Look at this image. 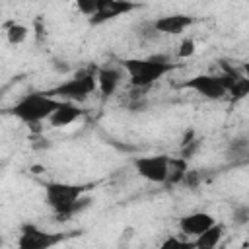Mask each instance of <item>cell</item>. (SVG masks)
<instances>
[{
	"instance_id": "obj_12",
	"label": "cell",
	"mask_w": 249,
	"mask_h": 249,
	"mask_svg": "<svg viewBox=\"0 0 249 249\" xmlns=\"http://www.w3.org/2000/svg\"><path fill=\"white\" fill-rule=\"evenodd\" d=\"M84 115V109L78 107V103H70V101H60V105L54 109V113L49 117L51 126L60 128V126H68L74 121H78Z\"/></svg>"
},
{
	"instance_id": "obj_13",
	"label": "cell",
	"mask_w": 249,
	"mask_h": 249,
	"mask_svg": "<svg viewBox=\"0 0 249 249\" xmlns=\"http://www.w3.org/2000/svg\"><path fill=\"white\" fill-rule=\"evenodd\" d=\"M222 237H224V226L214 224L206 231H202L198 237H195L193 243H195V249H216V245L220 243Z\"/></svg>"
},
{
	"instance_id": "obj_11",
	"label": "cell",
	"mask_w": 249,
	"mask_h": 249,
	"mask_svg": "<svg viewBox=\"0 0 249 249\" xmlns=\"http://www.w3.org/2000/svg\"><path fill=\"white\" fill-rule=\"evenodd\" d=\"M124 74L121 68H115V66H103V68H97L95 72V82H97V88L101 91L103 97H109L117 91V88L121 86Z\"/></svg>"
},
{
	"instance_id": "obj_6",
	"label": "cell",
	"mask_w": 249,
	"mask_h": 249,
	"mask_svg": "<svg viewBox=\"0 0 249 249\" xmlns=\"http://www.w3.org/2000/svg\"><path fill=\"white\" fill-rule=\"evenodd\" d=\"M183 89H191L206 99H222L228 95L226 84L220 74H196L181 84Z\"/></svg>"
},
{
	"instance_id": "obj_16",
	"label": "cell",
	"mask_w": 249,
	"mask_h": 249,
	"mask_svg": "<svg viewBox=\"0 0 249 249\" xmlns=\"http://www.w3.org/2000/svg\"><path fill=\"white\" fill-rule=\"evenodd\" d=\"M158 249H195V243L181 237H167L158 245Z\"/></svg>"
},
{
	"instance_id": "obj_14",
	"label": "cell",
	"mask_w": 249,
	"mask_h": 249,
	"mask_svg": "<svg viewBox=\"0 0 249 249\" xmlns=\"http://www.w3.org/2000/svg\"><path fill=\"white\" fill-rule=\"evenodd\" d=\"M29 35V29L23 23H10L6 29V39L10 45H21Z\"/></svg>"
},
{
	"instance_id": "obj_3",
	"label": "cell",
	"mask_w": 249,
	"mask_h": 249,
	"mask_svg": "<svg viewBox=\"0 0 249 249\" xmlns=\"http://www.w3.org/2000/svg\"><path fill=\"white\" fill-rule=\"evenodd\" d=\"M58 105H60V101L47 95L45 91H33V93H27L25 97H21L10 109V115H14L16 119H19L21 123L31 126V124H39L41 121L49 119Z\"/></svg>"
},
{
	"instance_id": "obj_18",
	"label": "cell",
	"mask_w": 249,
	"mask_h": 249,
	"mask_svg": "<svg viewBox=\"0 0 249 249\" xmlns=\"http://www.w3.org/2000/svg\"><path fill=\"white\" fill-rule=\"evenodd\" d=\"M195 51H196V43H195L193 39H183V41H181V45H179V56H181V58L193 56Z\"/></svg>"
},
{
	"instance_id": "obj_7",
	"label": "cell",
	"mask_w": 249,
	"mask_h": 249,
	"mask_svg": "<svg viewBox=\"0 0 249 249\" xmlns=\"http://www.w3.org/2000/svg\"><path fill=\"white\" fill-rule=\"evenodd\" d=\"M134 167L140 177L150 183H167L169 177V158L160 156H142L134 160Z\"/></svg>"
},
{
	"instance_id": "obj_8",
	"label": "cell",
	"mask_w": 249,
	"mask_h": 249,
	"mask_svg": "<svg viewBox=\"0 0 249 249\" xmlns=\"http://www.w3.org/2000/svg\"><path fill=\"white\" fill-rule=\"evenodd\" d=\"M193 23H195V18L193 16H187V14H171V16L158 18L152 23V27L156 31H160V33H165V35H179L185 29H189Z\"/></svg>"
},
{
	"instance_id": "obj_17",
	"label": "cell",
	"mask_w": 249,
	"mask_h": 249,
	"mask_svg": "<svg viewBox=\"0 0 249 249\" xmlns=\"http://www.w3.org/2000/svg\"><path fill=\"white\" fill-rule=\"evenodd\" d=\"M76 6L84 16H89V18H93L97 12V0H78Z\"/></svg>"
},
{
	"instance_id": "obj_2",
	"label": "cell",
	"mask_w": 249,
	"mask_h": 249,
	"mask_svg": "<svg viewBox=\"0 0 249 249\" xmlns=\"http://www.w3.org/2000/svg\"><path fill=\"white\" fill-rule=\"evenodd\" d=\"M121 68L126 72L130 84L134 88H146L158 80H161L167 72L175 68L165 56H150V58H124Z\"/></svg>"
},
{
	"instance_id": "obj_10",
	"label": "cell",
	"mask_w": 249,
	"mask_h": 249,
	"mask_svg": "<svg viewBox=\"0 0 249 249\" xmlns=\"http://www.w3.org/2000/svg\"><path fill=\"white\" fill-rule=\"evenodd\" d=\"M214 224H216V220L208 212H191V214H185L179 220L181 231L187 233V235H195V237H198L202 231H206Z\"/></svg>"
},
{
	"instance_id": "obj_4",
	"label": "cell",
	"mask_w": 249,
	"mask_h": 249,
	"mask_svg": "<svg viewBox=\"0 0 249 249\" xmlns=\"http://www.w3.org/2000/svg\"><path fill=\"white\" fill-rule=\"evenodd\" d=\"M95 68H88V70H80L78 74H74L70 80L62 82L60 86L45 91L47 95L58 99V101H70V103H82L86 101L93 89L97 88L95 82Z\"/></svg>"
},
{
	"instance_id": "obj_15",
	"label": "cell",
	"mask_w": 249,
	"mask_h": 249,
	"mask_svg": "<svg viewBox=\"0 0 249 249\" xmlns=\"http://www.w3.org/2000/svg\"><path fill=\"white\" fill-rule=\"evenodd\" d=\"M247 91H249V80L243 78V76H239V78L228 88V93H230L233 99H241V97H245Z\"/></svg>"
},
{
	"instance_id": "obj_1",
	"label": "cell",
	"mask_w": 249,
	"mask_h": 249,
	"mask_svg": "<svg viewBox=\"0 0 249 249\" xmlns=\"http://www.w3.org/2000/svg\"><path fill=\"white\" fill-rule=\"evenodd\" d=\"M88 189H89V185L45 183V200L60 216V220H68V216L76 214L80 208H84L91 202V200L84 198V193Z\"/></svg>"
},
{
	"instance_id": "obj_19",
	"label": "cell",
	"mask_w": 249,
	"mask_h": 249,
	"mask_svg": "<svg viewBox=\"0 0 249 249\" xmlns=\"http://www.w3.org/2000/svg\"><path fill=\"white\" fill-rule=\"evenodd\" d=\"M0 245H2V239H0Z\"/></svg>"
},
{
	"instance_id": "obj_5",
	"label": "cell",
	"mask_w": 249,
	"mask_h": 249,
	"mask_svg": "<svg viewBox=\"0 0 249 249\" xmlns=\"http://www.w3.org/2000/svg\"><path fill=\"white\" fill-rule=\"evenodd\" d=\"M64 239H66V233L45 231L35 224H23L18 237V249H53L56 243Z\"/></svg>"
},
{
	"instance_id": "obj_9",
	"label": "cell",
	"mask_w": 249,
	"mask_h": 249,
	"mask_svg": "<svg viewBox=\"0 0 249 249\" xmlns=\"http://www.w3.org/2000/svg\"><path fill=\"white\" fill-rule=\"evenodd\" d=\"M136 4L132 2H121V0H97V12L93 18H89L91 23H103L107 19H113L124 12L134 10Z\"/></svg>"
}]
</instances>
